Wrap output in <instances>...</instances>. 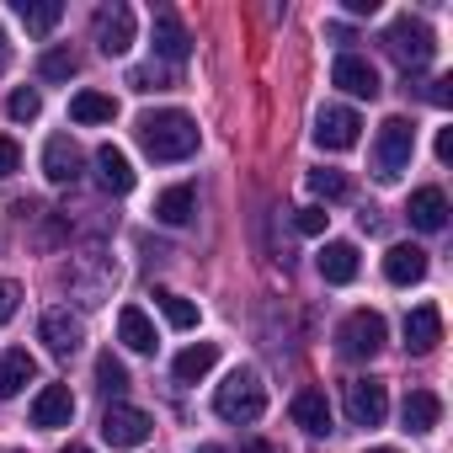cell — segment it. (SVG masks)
I'll use <instances>...</instances> for the list:
<instances>
[{
    "label": "cell",
    "instance_id": "6da1fadb",
    "mask_svg": "<svg viewBox=\"0 0 453 453\" xmlns=\"http://www.w3.org/2000/svg\"><path fill=\"white\" fill-rule=\"evenodd\" d=\"M139 144H144L150 160H187V155H197V123L176 107L144 112L139 118Z\"/></svg>",
    "mask_w": 453,
    "mask_h": 453
},
{
    "label": "cell",
    "instance_id": "7a4b0ae2",
    "mask_svg": "<svg viewBox=\"0 0 453 453\" xmlns=\"http://www.w3.org/2000/svg\"><path fill=\"white\" fill-rule=\"evenodd\" d=\"M213 411H219L224 421H235V426H246V421H262V411H267V384H262L251 368H235L230 379L219 384V395H213Z\"/></svg>",
    "mask_w": 453,
    "mask_h": 453
},
{
    "label": "cell",
    "instance_id": "3957f363",
    "mask_svg": "<svg viewBox=\"0 0 453 453\" xmlns=\"http://www.w3.org/2000/svg\"><path fill=\"white\" fill-rule=\"evenodd\" d=\"M411 155H416V123L411 118H384L379 123V144H373V176L379 181H400Z\"/></svg>",
    "mask_w": 453,
    "mask_h": 453
},
{
    "label": "cell",
    "instance_id": "277c9868",
    "mask_svg": "<svg viewBox=\"0 0 453 453\" xmlns=\"http://www.w3.org/2000/svg\"><path fill=\"white\" fill-rule=\"evenodd\" d=\"M384 49H389L405 70H426L432 54H437V38H432L426 22H416V17H395L389 33H384Z\"/></svg>",
    "mask_w": 453,
    "mask_h": 453
},
{
    "label": "cell",
    "instance_id": "5b68a950",
    "mask_svg": "<svg viewBox=\"0 0 453 453\" xmlns=\"http://www.w3.org/2000/svg\"><path fill=\"white\" fill-rule=\"evenodd\" d=\"M384 342H389V326H384L379 310H352V315L342 320V331H336L342 357H373Z\"/></svg>",
    "mask_w": 453,
    "mask_h": 453
},
{
    "label": "cell",
    "instance_id": "8992f818",
    "mask_svg": "<svg viewBox=\"0 0 453 453\" xmlns=\"http://www.w3.org/2000/svg\"><path fill=\"white\" fill-rule=\"evenodd\" d=\"M65 283H70V294H75L81 304H102V299L112 294V283H118V267L102 262V257H81V262H70Z\"/></svg>",
    "mask_w": 453,
    "mask_h": 453
},
{
    "label": "cell",
    "instance_id": "52a82bcc",
    "mask_svg": "<svg viewBox=\"0 0 453 453\" xmlns=\"http://www.w3.org/2000/svg\"><path fill=\"white\" fill-rule=\"evenodd\" d=\"M91 33H96V49H102L107 59H112V54H128V49H134V12L123 6V0H112V6L96 12Z\"/></svg>",
    "mask_w": 453,
    "mask_h": 453
},
{
    "label": "cell",
    "instance_id": "ba28073f",
    "mask_svg": "<svg viewBox=\"0 0 453 453\" xmlns=\"http://www.w3.org/2000/svg\"><path fill=\"white\" fill-rule=\"evenodd\" d=\"M389 411V389L379 379H352L347 384V421L352 426H379Z\"/></svg>",
    "mask_w": 453,
    "mask_h": 453
},
{
    "label": "cell",
    "instance_id": "9c48e42d",
    "mask_svg": "<svg viewBox=\"0 0 453 453\" xmlns=\"http://www.w3.org/2000/svg\"><path fill=\"white\" fill-rule=\"evenodd\" d=\"M150 432H155V421L139 405H107V416H102V437L112 448H139Z\"/></svg>",
    "mask_w": 453,
    "mask_h": 453
},
{
    "label": "cell",
    "instance_id": "30bf717a",
    "mask_svg": "<svg viewBox=\"0 0 453 453\" xmlns=\"http://www.w3.org/2000/svg\"><path fill=\"white\" fill-rule=\"evenodd\" d=\"M357 134H363V118H357L352 107H326V112L315 118V144H320V150H352Z\"/></svg>",
    "mask_w": 453,
    "mask_h": 453
},
{
    "label": "cell",
    "instance_id": "8fae6325",
    "mask_svg": "<svg viewBox=\"0 0 453 453\" xmlns=\"http://www.w3.org/2000/svg\"><path fill=\"white\" fill-rule=\"evenodd\" d=\"M38 336L49 342V352H54V357H75V352H81V342H86V331H81V320H75L70 310H49V315L38 320Z\"/></svg>",
    "mask_w": 453,
    "mask_h": 453
},
{
    "label": "cell",
    "instance_id": "7c38bea8",
    "mask_svg": "<svg viewBox=\"0 0 453 453\" xmlns=\"http://www.w3.org/2000/svg\"><path fill=\"white\" fill-rule=\"evenodd\" d=\"M331 81H336L347 96H368V102L379 96V70H373L363 54H342V59L331 65Z\"/></svg>",
    "mask_w": 453,
    "mask_h": 453
},
{
    "label": "cell",
    "instance_id": "4fadbf2b",
    "mask_svg": "<svg viewBox=\"0 0 453 453\" xmlns=\"http://www.w3.org/2000/svg\"><path fill=\"white\" fill-rule=\"evenodd\" d=\"M70 416H75V395H70V384H43L38 400H33V426L54 432V426H70Z\"/></svg>",
    "mask_w": 453,
    "mask_h": 453
},
{
    "label": "cell",
    "instance_id": "5bb4252c",
    "mask_svg": "<svg viewBox=\"0 0 453 453\" xmlns=\"http://www.w3.org/2000/svg\"><path fill=\"white\" fill-rule=\"evenodd\" d=\"M442 342V315H437V304H416L411 315H405V352H432Z\"/></svg>",
    "mask_w": 453,
    "mask_h": 453
},
{
    "label": "cell",
    "instance_id": "9a60e30c",
    "mask_svg": "<svg viewBox=\"0 0 453 453\" xmlns=\"http://www.w3.org/2000/svg\"><path fill=\"white\" fill-rule=\"evenodd\" d=\"M43 176H49V181H59V187L81 176V150H75V139H70V134H54V139L43 144Z\"/></svg>",
    "mask_w": 453,
    "mask_h": 453
},
{
    "label": "cell",
    "instance_id": "2e32d148",
    "mask_svg": "<svg viewBox=\"0 0 453 453\" xmlns=\"http://www.w3.org/2000/svg\"><path fill=\"white\" fill-rule=\"evenodd\" d=\"M411 224L416 230H426V235H437L442 224H448V197H442V187H416L411 192Z\"/></svg>",
    "mask_w": 453,
    "mask_h": 453
},
{
    "label": "cell",
    "instance_id": "e0dca14e",
    "mask_svg": "<svg viewBox=\"0 0 453 453\" xmlns=\"http://www.w3.org/2000/svg\"><path fill=\"white\" fill-rule=\"evenodd\" d=\"M155 54H160L165 65H181V59L192 54V38H187V27L176 22V12H155Z\"/></svg>",
    "mask_w": 453,
    "mask_h": 453
},
{
    "label": "cell",
    "instance_id": "ac0fdd59",
    "mask_svg": "<svg viewBox=\"0 0 453 453\" xmlns=\"http://www.w3.org/2000/svg\"><path fill=\"white\" fill-rule=\"evenodd\" d=\"M315 267H320L326 283H352L357 278V246L352 241H326L320 257H315Z\"/></svg>",
    "mask_w": 453,
    "mask_h": 453
},
{
    "label": "cell",
    "instance_id": "d6986e66",
    "mask_svg": "<svg viewBox=\"0 0 453 453\" xmlns=\"http://www.w3.org/2000/svg\"><path fill=\"white\" fill-rule=\"evenodd\" d=\"M384 278H389L395 288L421 283V278H426V251H421V246H389V257H384Z\"/></svg>",
    "mask_w": 453,
    "mask_h": 453
},
{
    "label": "cell",
    "instance_id": "ffe728a7",
    "mask_svg": "<svg viewBox=\"0 0 453 453\" xmlns=\"http://www.w3.org/2000/svg\"><path fill=\"white\" fill-rule=\"evenodd\" d=\"M288 411H294V421H299L304 432H315V437L331 432V400H326V389H299Z\"/></svg>",
    "mask_w": 453,
    "mask_h": 453
},
{
    "label": "cell",
    "instance_id": "44dd1931",
    "mask_svg": "<svg viewBox=\"0 0 453 453\" xmlns=\"http://www.w3.org/2000/svg\"><path fill=\"white\" fill-rule=\"evenodd\" d=\"M38 379V363H33V352H22V347H12V352H0V395H22L27 384Z\"/></svg>",
    "mask_w": 453,
    "mask_h": 453
},
{
    "label": "cell",
    "instance_id": "7402d4cb",
    "mask_svg": "<svg viewBox=\"0 0 453 453\" xmlns=\"http://www.w3.org/2000/svg\"><path fill=\"white\" fill-rule=\"evenodd\" d=\"M96 181H102L107 192H118V197L134 187V165H128V155H123L118 144H102V150H96Z\"/></svg>",
    "mask_w": 453,
    "mask_h": 453
},
{
    "label": "cell",
    "instance_id": "603a6c76",
    "mask_svg": "<svg viewBox=\"0 0 453 453\" xmlns=\"http://www.w3.org/2000/svg\"><path fill=\"white\" fill-rule=\"evenodd\" d=\"M437 416H442V400H437L432 389H411V395H405V405H400L405 432H432V426H437Z\"/></svg>",
    "mask_w": 453,
    "mask_h": 453
},
{
    "label": "cell",
    "instance_id": "cb8c5ba5",
    "mask_svg": "<svg viewBox=\"0 0 453 453\" xmlns=\"http://www.w3.org/2000/svg\"><path fill=\"white\" fill-rule=\"evenodd\" d=\"M118 342H123L128 352H155V326H150V315H144L139 304H128V310L118 315Z\"/></svg>",
    "mask_w": 453,
    "mask_h": 453
},
{
    "label": "cell",
    "instance_id": "d4e9b609",
    "mask_svg": "<svg viewBox=\"0 0 453 453\" xmlns=\"http://www.w3.org/2000/svg\"><path fill=\"white\" fill-rule=\"evenodd\" d=\"M192 213H197V192H192L187 181H181V187H165V192L155 197V219H160V224H187Z\"/></svg>",
    "mask_w": 453,
    "mask_h": 453
},
{
    "label": "cell",
    "instance_id": "484cf974",
    "mask_svg": "<svg viewBox=\"0 0 453 453\" xmlns=\"http://www.w3.org/2000/svg\"><path fill=\"white\" fill-rule=\"evenodd\" d=\"M17 17H22V27L27 33H54L59 27V17H65V6H59V0H22V6H17Z\"/></svg>",
    "mask_w": 453,
    "mask_h": 453
},
{
    "label": "cell",
    "instance_id": "4316f807",
    "mask_svg": "<svg viewBox=\"0 0 453 453\" xmlns=\"http://www.w3.org/2000/svg\"><path fill=\"white\" fill-rule=\"evenodd\" d=\"M213 363H219V347H213V342H197V347H187L171 368H176V379H181V384H197Z\"/></svg>",
    "mask_w": 453,
    "mask_h": 453
},
{
    "label": "cell",
    "instance_id": "83f0119b",
    "mask_svg": "<svg viewBox=\"0 0 453 453\" xmlns=\"http://www.w3.org/2000/svg\"><path fill=\"white\" fill-rule=\"evenodd\" d=\"M70 118H75V123H112V118H118V102L102 96V91H81V96L70 102Z\"/></svg>",
    "mask_w": 453,
    "mask_h": 453
},
{
    "label": "cell",
    "instance_id": "f1b7e54d",
    "mask_svg": "<svg viewBox=\"0 0 453 453\" xmlns=\"http://www.w3.org/2000/svg\"><path fill=\"white\" fill-rule=\"evenodd\" d=\"M155 304H160V315H165L176 331H192V326H197V304H192V299H181V294H171V288H155Z\"/></svg>",
    "mask_w": 453,
    "mask_h": 453
},
{
    "label": "cell",
    "instance_id": "f546056e",
    "mask_svg": "<svg viewBox=\"0 0 453 453\" xmlns=\"http://www.w3.org/2000/svg\"><path fill=\"white\" fill-rule=\"evenodd\" d=\"M75 70H81V59H75L70 49H49V54L38 59V75H43V81H70Z\"/></svg>",
    "mask_w": 453,
    "mask_h": 453
},
{
    "label": "cell",
    "instance_id": "4dcf8cb0",
    "mask_svg": "<svg viewBox=\"0 0 453 453\" xmlns=\"http://www.w3.org/2000/svg\"><path fill=\"white\" fill-rule=\"evenodd\" d=\"M310 192L326 197V203H336V197H347V176L331 171V165H320V171H310Z\"/></svg>",
    "mask_w": 453,
    "mask_h": 453
},
{
    "label": "cell",
    "instance_id": "1f68e13d",
    "mask_svg": "<svg viewBox=\"0 0 453 453\" xmlns=\"http://www.w3.org/2000/svg\"><path fill=\"white\" fill-rule=\"evenodd\" d=\"M96 384H102L107 395H123V389H128V368H123L112 352H102V357H96Z\"/></svg>",
    "mask_w": 453,
    "mask_h": 453
},
{
    "label": "cell",
    "instance_id": "d6a6232c",
    "mask_svg": "<svg viewBox=\"0 0 453 453\" xmlns=\"http://www.w3.org/2000/svg\"><path fill=\"white\" fill-rule=\"evenodd\" d=\"M6 112H12L17 123H33V118L43 112V96H38V91H12V102H6Z\"/></svg>",
    "mask_w": 453,
    "mask_h": 453
},
{
    "label": "cell",
    "instance_id": "836d02e7",
    "mask_svg": "<svg viewBox=\"0 0 453 453\" xmlns=\"http://www.w3.org/2000/svg\"><path fill=\"white\" fill-rule=\"evenodd\" d=\"M128 86H134V91H165V86H171V75H165V70H155V65H139V70H128Z\"/></svg>",
    "mask_w": 453,
    "mask_h": 453
},
{
    "label": "cell",
    "instance_id": "e575fe53",
    "mask_svg": "<svg viewBox=\"0 0 453 453\" xmlns=\"http://www.w3.org/2000/svg\"><path fill=\"white\" fill-rule=\"evenodd\" d=\"M326 219H331L326 208H299V213H294V230H299V235H326Z\"/></svg>",
    "mask_w": 453,
    "mask_h": 453
},
{
    "label": "cell",
    "instance_id": "d590c367",
    "mask_svg": "<svg viewBox=\"0 0 453 453\" xmlns=\"http://www.w3.org/2000/svg\"><path fill=\"white\" fill-rule=\"evenodd\" d=\"M17 304H22V288H17V283H6V278H0V326H6V320L17 315Z\"/></svg>",
    "mask_w": 453,
    "mask_h": 453
},
{
    "label": "cell",
    "instance_id": "8d00e7d4",
    "mask_svg": "<svg viewBox=\"0 0 453 453\" xmlns=\"http://www.w3.org/2000/svg\"><path fill=\"white\" fill-rule=\"evenodd\" d=\"M17 165H22V150H17V139H6V134H0V181H6Z\"/></svg>",
    "mask_w": 453,
    "mask_h": 453
},
{
    "label": "cell",
    "instance_id": "74e56055",
    "mask_svg": "<svg viewBox=\"0 0 453 453\" xmlns=\"http://www.w3.org/2000/svg\"><path fill=\"white\" fill-rule=\"evenodd\" d=\"M426 102H432V107H448V102H453V81H432V86H426Z\"/></svg>",
    "mask_w": 453,
    "mask_h": 453
},
{
    "label": "cell",
    "instance_id": "f35d334b",
    "mask_svg": "<svg viewBox=\"0 0 453 453\" xmlns=\"http://www.w3.org/2000/svg\"><path fill=\"white\" fill-rule=\"evenodd\" d=\"M437 160H442V165L453 160V128H442V134H437Z\"/></svg>",
    "mask_w": 453,
    "mask_h": 453
},
{
    "label": "cell",
    "instance_id": "ab89813d",
    "mask_svg": "<svg viewBox=\"0 0 453 453\" xmlns=\"http://www.w3.org/2000/svg\"><path fill=\"white\" fill-rule=\"evenodd\" d=\"M347 12H352V17H373V12H379V0H347Z\"/></svg>",
    "mask_w": 453,
    "mask_h": 453
},
{
    "label": "cell",
    "instance_id": "60d3db41",
    "mask_svg": "<svg viewBox=\"0 0 453 453\" xmlns=\"http://www.w3.org/2000/svg\"><path fill=\"white\" fill-rule=\"evenodd\" d=\"M0 70H6V33H0Z\"/></svg>",
    "mask_w": 453,
    "mask_h": 453
},
{
    "label": "cell",
    "instance_id": "b9f144b4",
    "mask_svg": "<svg viewBox=\"0 0 453 453\" xmlns=\"http://www.w3.org/2000/svg\"><path fill=\"white\" fill-rule=\"evenodd\" d=\"M197 453H224V448H219V442H203V448H197Z\"/></svg>",
    "mask_w": 453,
    "mask_h": 453
},
{
    "label": "cell",
    "instance_id": "7bdbcfd3",
    "mask_svg": "<svg viewBox=\"0 0 453 453\" xmlns=\"http://www.w3.org/2000/svg\"><path fill=\"white\" fill-rule=\"evenodd\" d=\"M65 453H91V448H81V442H75V448H65Z\"/></svg>",
    "mask_w": 453,
    "mask_h": 453
},
{
    "label": "cell",
    "instance_id": "ee69618b",
    "mask_svg": "<svg viewBox=\"0 0 453 453\" xmlns=\"http://www.w3.org/2000/svg\"><path fill=\"white\" fill-rule=\"evenodd\" d=\"M368 453H395V448H368Z\"/></svg>",
    "mask_w": 453,
    "mask_h": 453
}]
</instances>
